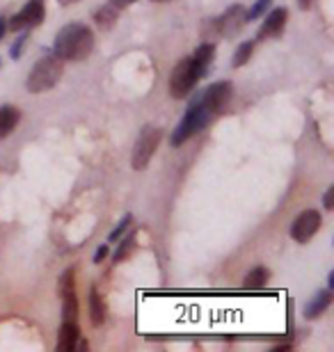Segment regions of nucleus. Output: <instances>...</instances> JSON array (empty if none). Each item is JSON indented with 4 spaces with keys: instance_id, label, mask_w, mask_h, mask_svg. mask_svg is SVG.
<instances>
[{
    "instance_id": "nucleus-17",
    "label": "nucleus",
    "mask_w": 334,
    "mask_h": 352,
    "mask_svg": "<svg viewBox=\"0 0 334 352\" xmlns=\"http://www.w3.org/2000/svg\"><path fill=\"white\" fill-rule=\"evenodd\" d=\"M268 281H270V270L264 265H257L247 272V277L243 279V288L245 291H261V288L268 286Z\"/></svg>"
},
{
    "instance_id": "nucleus-18",
    "label": "nucleus",
    "mask_w": 334,
    "mask_h": 352,
    "mask_svg": "<svg viewBox=\"0 0 334 352\" xmlns=\"http://www.w3.org/2000/svg\"><path fill=\"white\" fill-rule=\"evenodd\" d=\"M117 243H119V248L115 250V254H112V263L115 265L126 261V258L131 256V252L135 250V245H138V234H135V231H129V234H124Z\"/></svg>"
},
{
    "instance_id": "nucleus-10",
    "label": "nucleus",
    "mask_w": 334,
    "mask_h": 352,
    "mask_svg": "<svg viewBox=\"0 0 334 352\" xmlns=\"http://www.w3.org/2000/svg\"><path fill=\"white\" fill-rule=\"evenodd\" d=\"M286 21H289V10H286V7H275V10L264 19V23H261L259 32H257V39L259 41L277 39L284 32V28H286Z\"/></svg>"
},
{
    "instance_id": "nucleus-8",
    "label": "nucleus",
    "mask_w": 334,
    "mask_h": 352,
    "mask_svg": "<svg viewBox=\"0 0 334 352\" xmlns=\"http://www.w3.org/2000/svg\"><path fill=\"white\" fill-rule=\"evenodd\" d=\"M58 293L62 298V318L78 320V293H76V267L71 265L58 279Z\"/></svg>"
},
{
    "instance_id": "nucleus-9",
    "label": "nucleus",
    "mask_w": 334,
    "mask_h": 352,
    "mask_svg": "<svg viewBox=\"0 0 334 352\" xmlns=\"http://www.w3.org/2000/svg\"><path fill=\"white\" fill-rule=\"evenodd\" d=\"M321 227H323V215L314 208H307L295 217L293 224H291V238H293L295 243L304 245L321 231Z\"/></svg>"
},
{
    "instance_id": "nucleus-30",
    "label": "nucleus",
    "mask_w": 334,
    "mask_h": 352,
    "mask_svg": "<svg viewBox=\"0 0 334 352\" xmlns=\"http://www.w3.org/2000/svg\"><path fill=\"white\" fill-rule=\"evenodd\" d=\"M152 3H169V0H152Z\"/></svg>"
},
{
    "instance_id": "nucleus-31",
    "label": "nucleus",
    "mask_w": 334,
    "mask_h": 352,
    "mask_svg": "<svg viewBox=\"0 0 334 352\" xmlns=\"http://www.w3.org/2000/svg\"><path fill=\"white\" fill-rule=\"evenodd\" d=\"M0 67H3V60H0Z\"/></svg>"
},
{
    "instance_id": "nucleus-25",
    "label": "nucleus",
    "mask_w": 334,
    "mask_h": 352,
    "mask_svg": "<svg viewBox=\"0 0 334 352\" xmlns=\"http://www.w3.org/2000/svg\"><path fill=\"white\" fill-rule=\"evenodd\" d=\"M108 3H110V5H115L119 12H124L126 7H131V5L135 3V0H108Z\"/></svg>"
},
{
    "instance_id": "nucleus-3",
    "label": "nucleus",
    "mask_w": 334,
    "mask_h": 352,
    "mask_svg": "<svg viewBox=\"0 0 334 352\" xmlns=\"http://www.w3.org/2000/svg\"><path fill=\"white\" fill-rule=\"evenodd\" d=\"M62 72H65V62L55 53H44L34 62L30 74H28V80H25L28 91H30V94H41V91L53 89L60 82Z\"/></svg>"
},
{
    "instance_id": "nucleus-1",
    "label": "nucleus",
    "mask_w": 334,
    "mask_h": 352,
    "mask_svg": "<svg viewBox=\"0 0 334 352\" xmlns=\"http://www.w3.org/2000/svg\"><path fill=\"white\" fill-rule=\"evenodd\" d=\"M233 96V87L229 80H218L209 85L200 94L190 98L186 115L181 117V122L176 124V129L169 135V144L181 146L188 142L190 138H195L197 133H202L218 115H222L225 108L229 105Z\"/></svg>"
},
{
    "instance_id": "nucleus-26",
    "label": "nucleus",
    "mask_w": 334,
    "mask_h": 352,
    "mask_svg": "<svg viewBox=\"0 0 334 352\" xmlns=\"http://www.w3.org/2000/svg\"><path fill=\"white\" fill-rule=\"evenodd\" d=\"M5 32H7V19H5V16H0V41H3Z\"/></svg>"
},
{
    "instance_id": "nucleus-22",
    "label": "nucleus",
    "mask_w": 334,
    "mask_h": 352,
    "mask_svg": "<svg viewBox=\"0 0 334 352\" xmlns=\"http://www.w3.org/2000/svg\"><path fill=\"white\" fill-rule=\"evenodd\" d=\"M28 44V30H23V34H19L17 39H14V44L10 48V58L12 60H19L21 58V53H23V48Z\"/></svg>"
},
{
    "instance_id": "nucleus-11",
    "label": "nucleus",
    "mask_w": 334,
    "mask_h": 352,
    "mask_svg": "<svg viewBox=\"0 0 334 352\" xmlns=\"http://www.w3.org/2000/svg\"><path fill=\"white\" fill-rule=\"evenodd\" d=\"M332 305V288H321L316 291V295L311 298L307 305H304V318L307 320H314V318H321V316L328 311Z\"/></svg>"
},
{
    "instance_id": "nucleus-2",
    "label": "nucleus",
    "mask_w": 334,
    "mask_h": 352,
    "mask_svg": "<svg viewBox=\"0 0 334 352\" xmlns=\"http://www.w3.org/2000/svg\"><path fill=\"white\" fill-rule=\"evenodd\" d=\"M94 32L85 23H67L62 25L53 41V53L58 55L62 62H81L87 60L92 51H94Z\"/></svg>"
},
{
    "instance_id": "nucleus-29",
    "label": "nucleus",
    "mask_w": 334,
    "mask_h": 352,
    "mask_svg": "<svg viewBox=\"0 0 334 352\" xmlns=\"http://www.w3.org/2000/svg\"><path fill=\"white\" fill-rule=\"evenodd\" d=\"M58 3H60L62 7H69V5H74V3H78V0H58Z\"/></svg>"
},
{
    "instance_id": "nucleus-21",
    "label": "nucleus",
    "mask_w": 334,
    "mask_h": 352,
    "mask_svg": "<svg viewBox=\"0 0 334 352\" xmlns=\"http://www.w3.org/2000/svg\"><path fill=\"white\" fill-rule=\"evenodd\" d=\"M270 5H273V0H257V3L252 5V10L247 12V23H250V21H259L270 10Z\"/></svg>"
},
{
    "instance_id": "nucleus-23",
    "label": "nucleus",
    "mask_w": 334,
    "mask_h": 352,
    "mask_svg": "<svg viewBox=\"0 0 334 352\" xmlns=\"http://www.w3.org/2000/svg\"><path fill=\"white\" fill-rule=\"evenodd\" d=\"M323 208L325 210H332L334 208V186H330L328 192H325V197H323Z\"/></svg>"
},
{
    "instance_id": "nucleus-13",
    "label": "nucleus",
    "mask_w": 334,
    "mask_h": 352,
    "mask_svg": "<svg viewBox=\"0 0 334 352\" xmlns=\"http://www.w3.org/2000/svg\"><path fill=\"white\" fill-rule=\"evenodd\" d=\"M21 122V110L14 105H0V140L10 138Z\"/></svg>"
},
{
    "instance_id": "nucleus-4",
    "label": "nucleus",
    "mask_w": 334,
    "mask_h": 352,
    "mask_svg": "<svg viewBox=\"0 0 334 352\" xmlns=\"http://www.w3.org/2000/svg\"><path fill=\"white\" fill-rule=\"evenodd\" d=\"M202 74L200 69H197L193 55H188V58H183L176 62V67L172 69V74H169V82H167V89L172 98H186L190 96V91L195 89V85L200 82Z\"/></svg>"
},
{
    "instance_id": "nucleus-15",
    "label": "nucleus",
    "mask_w": 334,
    "mask_h": 352,
    "mask_svg": "<svg viewBox=\"0 0 334 352\" xmlns=\"http://www.w3.org/2000/svg\"><path fill=\"white\" fill-rule=\"evenodd\" d=\"M90 320L94 327H101L105 320V302L96 286L90 288Z\"/></svg>"
},
{
    "instance_id": "nucleus-24",
    "label": "nucleus",
    "mask_w": 334,
    "mask_h": 352,
    "mask_svg": "<svg viewBox=\"0 0 334 352\" xmlns=\"http://www.w3.org/2000/svg\"><path fill=\"white\" fill-rule=\"evenodd\" d=\"M105 256H108V245H101V248H98V250L94 252V258H92V261H94V263H101Z\"/></svg>"
},
{
    "instance_id": "nucleus-16",
    "label": "nucleus",
    "mask_w": 334,
    "mask_h": 352,
    "mask_svg": "<svg viewBox=\"0 0 334 352\" xmlns=\"http://www.w3.org/2000/svg\"><path fill=\"white\" fill-rule=\"evenodd\" d=\"M119 12L115 5H110V3H105L103 7H98V10L94 12V23L96 28H101V30H112V28L117 25V19H119Z\"/></svg>"
},
{
    "instance_id": "nucleus-12",
    "label": "nucleus",
    "mask_w": 334,
    "mask_h": 352,
    "mask_svg": "<svg viewBox=\"0 0 334 352\" xmlns=\"http://www.w3.org/2000/svg\"><path fill=\"white\" fill-rule=\"evenodd\" d=\"M78 339H81V327L78 320H65L58 332V350L71 352L78 348Z\"/></svg>"
},
{
    "instance_id": "nucleus-6",
    "label": "nucleus",
    "mask_w": 334,
    "mask_h": 352,
    "mask_svg": "<svg viewBox=\"0 0 334 352\" xmlns=\"http://www.w3.org/2000/svg\"><path fill=\"white\" fill-rule=\"evenodd\" d=\"M46 19V0H28L23 5V10L14 14L12 19H7V30L14 32H23V30H32L44 23Z\"/></svg>"
},
{
    "instance_id": "nucleus-5",
    "label": "nucleus",
    "mask_w": 334,
    "mask_h": 352,
    "mask_svg": "<svg viewBox=\"0 0 334 352\" xmlns=\"http://www.w3.org/2000/svg\"><path fill=\"white\" fill-rule=\"evenodd\" d=\"M163 140V131L156 129V126H145V129L140 131L138 140H135L133 144V153H131V167L133 170L142 172L145 167L152 163L156 149H158Z\"/></svg>"
},
{
    "instance_id": "nucleus-20",
    "label": "nucleus",
    "mask_w": 334,
    "mask_h": 352,
    "mask_svg": "<svg viewBox=\"0 0 334 352\" xmlns=\"http://www.w3.org/2000/svg\"><path fill=\"white\" fill-rule=\"evenodd\" d=\"M131 222H133V215H131V213H126V215L122 217V220L117 222V227L108 234V243H117L119 238H122V236L126 234V229L131 227Z\"/></svg>"
},
{
    "instance_id": "nucleus-28",
    "label": "nucleus",
    "mask_w": 334,
    "mask_h": 352,
    "mask_svg": "<svg viewBox=\"0 0 334 352\" xmlns=\"http://www.w3.org/2000/svg\"><path fill=\"white\" fill-rule=\"evenodd\" d=\"M298 3H300L302 10H309V7H311V3H314V0H298Z\"/></svg>"
},
{
    "instance_id": "nucleus-7",
    "label": "nucleus",
    "mask_w": 334,
    "mask_h": 352,
    "mask_svg": "<svg viewBox=\"0 0 334 352\" xmlns=\"http://www.w3.org/2000/svg\"><path fill=\"white\" fill-rule=\"evenodd\" d=\"M247 23V12L243 5H231L227 7L225 14H220L218 19L211 21V32L218 37H236L243 30V25Z\"/></svg>"
},
{
    "instance_id": "nucleus-14",
    "label": "nucleus",
    "mask_w": 334,
    "mask_h": 352,
    "mask_svg": "<svg viewBox=\"0 0 334 352\" xmlns=\"http://www.w3.org/2000/svg\"><path fill=\"white\" fill-rule=\"evenodd\" d=\"M193 60H195L197 69H200V74L206 76L213 65V60H216V44H213V41H204V44H200L195 48Z\"/></svg>"
},
{
    "instance_id": "nucleus-27",
    "label": "nucleus",
    "mask_w": 334,
    "mask_h": 352,
    "mask_svg": "<svg viewBox=\"0 0 334 352\" xmlns=\"http://www.w3.org/2000/svg\"><path fill=\"white\" fill-rule=\"evenodd\" d=\"M273 350L275 352H286V350H291V343H282V346H275Z\"/></svg>"
},
{
    "instance_id": "nucleus-19",
    "label": "nucleus",
    "mask_w": 334,
    "mask_h": 352,
    "mask_svg": "<svg viewBox=\"0 0 334 352\" xmlns=\"http://www.w3.org/2000/svg\"><path fill=\"white\" fill-rule=\"evenodd\" d=\"M252 53H254V41H243V44L236 48V53H233V60H231L233 69H240L243 65H247Z\"/></svg>"
}]
</instances>
